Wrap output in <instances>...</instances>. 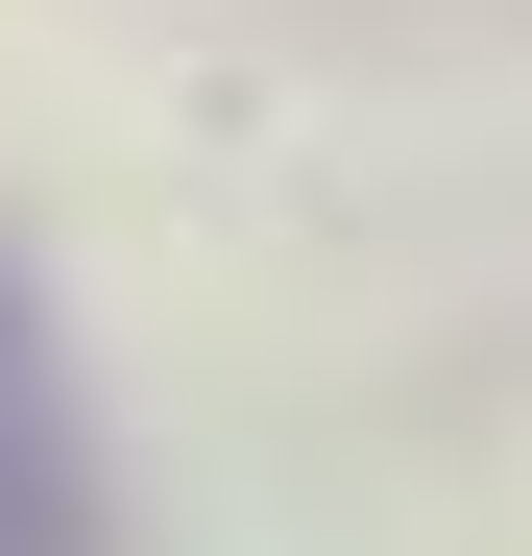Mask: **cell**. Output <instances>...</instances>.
<instances>
[{"mask_svg":"<svg viewBox=\"0 0 532 556\" xmlns=\"http://www.w3.org/2000/svg\"><path fill=\"white\" fill-rule=\"evenodd\" d=\"M0 556H98V435H73V363L0 266Z\"/></svg>","mask_w":532,"mask_h":556,"instance_id":"cell-1","label":"cell"}]
</instances>
